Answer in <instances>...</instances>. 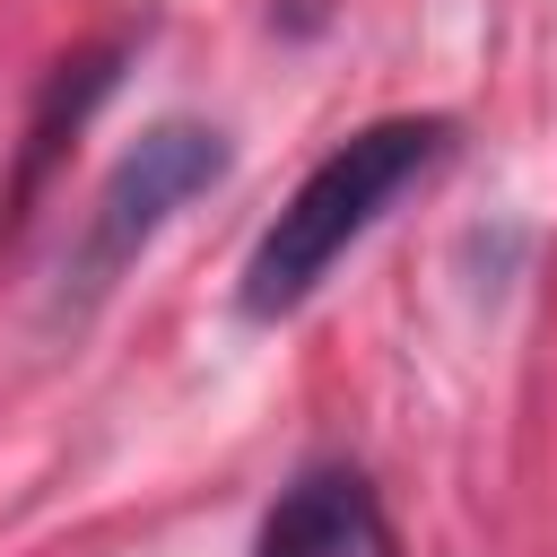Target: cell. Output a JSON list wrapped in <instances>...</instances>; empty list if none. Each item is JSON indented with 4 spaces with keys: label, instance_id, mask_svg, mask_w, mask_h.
Wrapping results in <instances>:
<instances>
[{
    "label": "cell",
    "instance_id": "obj_1",
    "mask_svg": "<svg viewBox=\"0 0 557 557\" xmlns=\"http://www.w3.org/2000/svg\"><path fill=\"white\" fill-rule=\"evenodd\" d=\"M453 157V122L444 113H383L348 139H331L305 183L270 209V226L252 235L244 270H235V313L244 322H287L296 305L322 296V278Z\"/></svg>",
    "mask_w": 557,
    "mask_h": 557
},
{
    "label": "cell",
    "instance_id": "obj_2",
    "mask_svg": "<svg viewBox=\"0 0 557 557\" xmlns=\"http://www.w3.org/2000/svg\"><path fill=\"white\" fill-rule=\"evenodd\" d=\"M209 183H226V131H218V122H148V131L113 157V174L96 183V200H87V218H78V244H70V261H61V305H70V313L96 305V296L174 226V209L200 200Z\"/></svg>",
    "mask_w": 557,
    "mask_h": 557
},
{
    "label": "cell",
    "instance_id": "obj_3",
    "mask_svg": "<svg viewBox=\"0 0 557 557\" xmlns=\"http://www.w3.org/2000/svg\"><path fill=\"white\" fill-rule=\"evenodd\" d=\"M252 557H400V540H392V513L366 487V470L313 461L270 496V513L252 531Z\"/></svg>",
    "mask_w": 557,
    "mask_h": 557
},
{
    "label": "cell",
    "instance_id": "obj_4",
    "mask_svg": "<svg viewBox=\"0 0 557 557\" xmlns=\"http://www.w3.org/2000/svg\"><path fill=\"white\" fill-rule=\"evenodd\" d=\"M122 52L131 44H96V52H70L52 78H44V96H35V113H26V148H17V174H9V191H0V209H9V226L26 218V200H35V183L52 174V157L70 148V131L113 96V78H122Z\"/></svg>",
    "mask_w": 557,
    "mask_h": 557
}]
</instances>
